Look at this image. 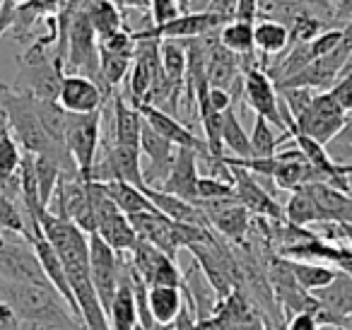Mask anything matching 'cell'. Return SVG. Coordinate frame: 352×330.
Wrapping results in <instances>:
<instances>
[{
  "mask_svg": "<svg viewBox=\"0 0 352 330\" xmlns=\"http://www.w3.org/2000/svg\"><path fill=\"white\" fill-rule=\"evenodd\" d=\"M111 113H113L111 145L138 147L140 150V135H142V126H145L140 111L118 94L111 102Z\"/></svg>",
  "mask_w": 352,
  "mask_h": 330,
  "instance_id": "obj_23",
  "label": "cell"
},
{
  "mask_svg": "<svg viewBox=\"0 0 352 330\" xmlns=\"http://www.w3.org/2000/svg\"><path fill=\"white\" fill-rule=\"evenodd\" d=\"M285 330H321V323L314 314H294L285 320Z\"/></svg>",
  "mask_w": 352,
  "mask_h": 330,
  "instance_id": "obj_41",
  "label": "cell"
},
{
  "mask_svg": "<svg viewBox=\"0 0 352 330\" xmlns=\"http://www.w3.org/2000/svg\"><path fill=\"white\" fill-rule=\"evenodd\" d=\"M258 3H261V0H239V3H236L234 20L256 25V15H258V8H261Z\"/></svg>",
  "mask_w": 352,
  "mask_h": 330,
  "instance_id": "obj_42",
  "label": "cell"
},
{
  "mask_svg": "<svg viewBox=\"0 0 352 330\" xmlns=\"http://www.w3.org/2000/svg\"><path fill=\"white\" fill-rule=\"evenodd\" d=\"M347 123V113L342 111L340 104L333 99L331 92H318L314 97L311 107L294 121V133L307 135L316 140L318 145L326 147L333 142Z\"/></svg>",
  "mask_w": 352,
  "mask_h": 330,
  "instance_id": "obj_5",
  "label": "cell"
},
{
  "mask_svg": "<svg viewBox=\"0 0 352 330\" xmlns=\"http://www.w3.org/2000/svg\"><path fill=\"white\" fill-rule=\"evenodd\" d=\"M196 330H222V328L217 325V320L212 316H208V318H198Z\"/></svg>",
  "mask_w": 352,
  "mask_h": 330,
  "instance_id": "obj_46",
  "label": "cell"
},
{
  "mask_svg": "<svg viewBox=\"0 0 352 330\" xmlns=\"http://www.w3.org/2000/svg\"><path fill=\"white\" fill-rule=\"evenodd\" d=\"M316 94H318L316 89H309V87H289V89H280V102L285 104L289 116L297 121V118L311 107Z\"/></svg>",
  "mask_w": 352,
  "mask_h": 330,
  "instance_id": "obj_35",
  "label": "cell"
},
{
  "mask_svg": "<svg viewBox=\"0 0 352 330\" xmlns=\"http://www.w3.org/2000/svg\"><path fill=\"white\" fill-rule=\"evenodd\" d=\"M20 330H87L80 323L65 320H20Z\"/></svg>",
  "mask_w": 352,
  "mask_h": 330,
  "instance_id": "obj_39",
  "label": "cell"
},
{
  "mask_svg": "<svg viewBox=\"0 0 352 330\" xmlns=\"http://www.w3.org/2000/svg\"><path fill=\"white\" fill-rule=\"evenodd\" d=\"M41 232L56 248L63 270L68 275V285L78 301L80 316L87 330H111L102 301L97 296L89 265V236L65 214H54L46 210L39 219Z\"/></svg>",
  "mask_w": 352,
  "mask_h": 330,
  "instance_id": "obj_1",
  "label": "cell"
},
{
  "mask_svg": "<svg viewBox=\"0 0 352 330\" xmlns=\"http://www.w3.org/2000/svg\"><path fill=\"white\" fill-rule=\"evenodd\" d=\"M188 3H191V0H182V10L184 12H191V10H188Z\"/></svg>",
  "mask_w": 352,
  "mask_h": 330,
  "instance_id": "obj_51",
  "label": "cell"
},
{
  "mask_svg": "<svg viewBox=\"0 0 352 330\" xmlns=\"http://www.w3.org/2000/svg\"><path fill=\"white\" fill-rule=\"evenodd\" d=\"M104 102H107V94H104V89L94 80L85 78V75L65 73L58 92V104L65 113H73V116L97 113L102 111Z\"/></svg>",
  "mask_w": 352,
  "mask_h": 330,
  "instance_id": "obj_15",
  "label": "cell"
},
{
  "mask_svg": "<svg viewBox=\"0 0 352 330\" xmlns=\"http://www.w3.org/2000/svg\"><path fill=\"white\" fill-rule=\"evenodd\" d=\"M138 111H140L142 121L147 123V126L152 128L155 133H160L164 140H169L171 145L176 147H188V150L198 152V155L206 160V157H210V152H208V145L206 140H201V138L193 135L191 128L184 126L179 118H174L171 113L162 111V109H155V107H147V104H138Z\"/></svg>",
  "mask_w": 352,
  "mask_h": 330,
  "instance_id": "obj_17",
  "label": "cell"
},
{
  "mask_svg": "<svg viewBox=\"0 0 352 330\" xmlns=\"http://www.w3.org/2000/svg\"><path fill=\"white\" fill-rule=\"evenodd\" d=\"M89 265H92V282L104 311L109 314L113 296L121 280V253H116L104 239L89 234Z\"/></svg>",
  "mask_w": 352,
  "mask_h": 330,
  "instance_id": "obj_10",
  "label": "cell"
},
{
  "mask_svg": "<svg viewBox=\"0 0 352 330\" xmlns=\"http://www.w3.org/2000/svg\"><path fill=\"white\" fill-rule=\"evenodd\" d=\"M184 304V287H171V285H155L147 287V311L150 318L157 325H174L176 316L182 314Z\"/></svg>",
  "mask_w": 352,
  "mask_h": 330,
  "instance_id": "obj_24",
  "label": "cell"
},
{
  "mask_svg": "<svg viewBox=\"0 0 352 330\" xmlns=\"http://www.w3.org/2000/svg\"><path fill=\"white\" fill-rule=\"evenodd\" d=\"M285 222L294 224V227H304L309 224H323V214L314 198L309 195L307 188H297L289 195L287 205H285Z\"/></svg>",
  "mask_w": 352,
  "mask_h": 330,
  "instance_id": "obj_31",
  "label": "cell"
},
{
  "mask_svg": "<svg viewBox=\"0 0 352 330\" xmlns=\"http://www.w3.org/2000/svg\"><path fill=\"white\" fill-rule=\"evenodd\" d=\"M230 169H232V176H234L236 200H239L251 214H258V217H263V219H273V222H285V208L258 184V179H256L251 171L241 169V166H230Z\"/></svg>",
  "mask_w": 352,
  "mask_h": 330,
  "instance_id": "obj_14",
  "label": "cell"
},
{
  "mask_svg": "<svg viewBox=\"0 0 352 330\" xmlns=\"http://www.w3.org/2000/svg\"><path fill=\"white\" fill-rule=\"evenodd\" d=\"M254 27L249 22H239V20H232L230 25H225L217 36H220V44L225 46L227 51L236 54L239 58H249L256 60V39H254Z\"/></svg>",
  "mask_w": 352,
  "mask_h": 330,
  "instance_id": "obj_27",
  "label": "cell"
},
{
  "mask_svg": "<svg viewBox=\"0 0 352 330\" xmlns=\"http://www.w3.org/2000/svg\"><path fill=\"white\" fill-rule=\"evenodd\" d=\"M65 70H70V75H85L102 87V80H99V39L85 10L70 25Z\"/></svg>",
  "mask_w": 352,
  "mask_h": 330,
  "instance_id": "obj_6",
  "label": "cell"
},
{
  "mask_svg": "<svg viewBox=\"0 0 352 330\" xmlns=\"http://www.w3.org/2000/svg\"><path fill=\"white\" fill-rule=\"evenodd\" d=\"M230 330H265V320H263V316H261V311H256L254 316H249V318L241 320V323L232 325Z\"/></svg>",
  "mask_w": 352,
  "mask_h": 330,
  "instance_id": "obj_44",
  "label": "cell"
},
{
  "mask_svg": "<svg viewBox=\"0 0 352 330\" xmlns=\"http://www.w3.org/2000/svg\"><path fill=\"white\" fill-rule=\"evenodd\" d=\"M0 299L15 311L20 320H65L82 325L54 287L0 280Z\"/></svg>",
  "mask_w": 352,
  "mask_h": 330,
  "instance_id": "obj_3",
  "label": "cell"
},
{
  "mask_svg": "<svg viewBox=\"0 0 352 330\" xmlns=\"http://www.w3.org/2000/svg\"><path fill=\"white\" fill-rule=\"evenodd\" d=\"M135 330H142V328H140V325H138ZM160 330H171V325H166V328H160Z\"/></svg>",
  "mask_w": 352,
  "mask_h": 330,
  "instance_id": "obj_54",
  "label": "cell"
},
{
  "mask_svg": "<svg viewBox=\"0 0 352 330\" xmlns=\"http://www.w3.org/2000/svg\"><path fill=\"white\" fill-rule=\"evenodd\" d=\"M236 3L239 0H210L208 3V12H215V15H222L225 20H234V12H236Z\"/></svg>",
  "mask_w": 352,
  "mask_h": 330,
  "instance_id": "obj_43",
  "label": "cell"
},
{
  "mask_svg": "<svg viewBox=\"0 0 352 330\" xmlns=\"http://www.w3.org/2000/svg\"><path fill=\"white\" fill-rule=\"evenodd\" d=\"M311 294L321 304L318 320L326 328H342V323L352 316V277L345 270H338L331 285L311 292Z\"/></svg>",
  "mask_w": 352,
  "mask_h": 330,
  "instance_id": "obj_16",
  "label": "cell"
},
{
  "mask_svg": "<svg viewBox=\"0 0 352 330\" xmlns=\"http://www.w3.org/2000/svg\"><path fill=\"white\" fill-rule=\"evenodd\" d=\"M251 150H254V160H270L278 155V147L283 140H287V135H275L273 126L265 118L256 116L254 131H251Z\"/></svg>",
  "mask_w": 352,
  "mask_h": 330,
  "instance_id": "obj_34",
  "label": "cell"
},
{
  "mask_svg": "<svg viewBox=\"0 0 352 330\" xmlns=\"http://www.w3.org/2000/svg\"><path fill=\"white\" fill-rule=\"evenodd\" d=\"M244 99L249 104V109H254L256 116L265 118L270 126L280 128L283 135L292 138L283 121V111H280V92L275 87V82L270 80V75L265 73L261 65L244 70Z\"/></svg>",
  "mask_w": 352,
  "mask_h": 330,
  "instance_id": "obj_8",
  "label": "cell"
},
{
  "mask_svg": "<svg viewBox=\"0 0 352 330\" xmlns=\"http://www.w3.org/2000/svg\"><path fill=\"white\" fill-rule=\"evenodd\" d=\"M34 169H36V186H39L41 205L49 210L51 200H54V193H56V188H58L60 179L65 176V171L58 162L51 160V157H46V155L34 157Z\"/></svg>",
  "mask_w": 352,
  "mask_h": 330,
  "instance_id": "obj_33",
  "label": "cell"
},
{
  "mask_svg": "<svg viewBox=\"0 0 352 330\" xmlns=\"http://www.w3.org/2000/svg\"><path fill=\"white\" fill-rule=\"evenodd\" d=\"M338 17H352V0H338Z\"/></svg>",
  "mask_w": 352,
  "mask_h": 330,
  "instance_id": "obj_47",
  "label": "cell"
},
{
  "mask_svg": "<svg viewBox=\"0 0 352 330\" xmlns=\"http://www.w3.org/2000/svg\"><path fill=\"white\" fill-rule=\"evenodd\" d=\"M0 111L6 113L8 128L15 135V140L25 147L30 155H46L56 160L63 166L68 179H80L78 166H75L73 157H70L68 147L58 145L54 138L46 133L44 123L39 118V109H36V99L32 94L22 92L20 87H10V85L0 82Z\"/></svg>",
  "mask_w": 352,
  "mask_h": 330,
  "instance_id": "obj_2",
  "label": "cell"
},
{
  "mask_svg": "<svg viewBox=\"0 0 352 330\" xmlns=\"http://www.w3.org/2000/svg\"><path fill=\"white\" fill-rule=\"evenodd\" d=\"M350 27H352V17H350Z\"/></svg>",
  "mask_w": 352,
  "mask_h": 330,
  "instance_id": "obj_55",
  "label": "cell"
},
{
  "mask_svg": "<svg viewBox=\"0 0 352 330\" xmlns=\"http://www.w3.org/2000/svg\"><path fill=\"white\" fill-rule=\"evenodd\" d=\"M333 142H338V145H352V116H347L345 128H342L340 135H338Z\"/></svg>",
  "mask_w": 352,
  "mask_h": 330,
  "instance_id": "obj_45",
  "label": "cell"
},
{
  "mask_svg": "<svg viewBox=\"0 0 352 330\" xmlns=\"http://www.w3.org/2000/svg\"><path fill=\"white\" fill-rule=\"evenodd\" d=\"M198 160L201 155L188 147H179L174 157V164L169 169V176L164 179V184L160 186V190L176 198L186 200V203H198V181H201V171H198Z\"/></svg>",
  "mask_w": 352,
  "mask_h": 330,
  "instance_id": "obj_18",
  "label": "cell"
},
{
  "mask_svg": "<svg viewBox=\"0 0 352 330\" xmlns=\"http://www.w3.org/2000/svg\"><path fill=\"white\" fill-rule=\"evenodd\" d=\"M256 51L263 56H278L289 49V30L280 20H261L254 27Z\"/></svg>",
  "mask_w": 352,
  "mask_h": 330,
  "instance_id": "obj_26",
  "label": "cell"
},
{
  "mask_svg": "<svg viewBox=\"0 0 352 330\" xmlns=\"http://www.w3.org/2000/svg\"><path fill=\"white\" fill-rule=\"evenodd\" d=\"M3 234H6V229L0 227V246H3V243H6V236H3Z\"/></svg>",
  "mask_w": 352,
  "mask_h": 330,
  "instance_id": "obj_52",
  "label": "cell"
},
{
  "mask_svg": "<svg viewBox=\"0 0 352 330\" xmlns=\"http://www.w3.org/2000/svg\"><path fill=\"white\" fill-rule=\"evenodd\" d=\"M85 12H87L89 22H92L94 32H97V39H104V36L113 34L118 30H126L123 12L113 3H109V0H87L85 3Z\"/></svg>",
  "mask_w": 352,
  "mask_h": 330,
  "instance_id": "obj_30",
  "label": "cell"
},
{
  "mask_svg": "<svg viewBox=\"0 0 352 330\" xmlns=\"http://www.w3.org/2000/svg\"><path fill=\"white\" fill-rule=\"evenodd\" d=\"M182 15V0H150V17L155 27L169 25Z\"/></svg>",
  "mask_w": 352,
  "mask_h": 330,
  "instance_id": "obj_37",
  "label": "cell"
},
{
  "mask_svg": "<svg viewBox=\"0 0 352 330\" xmlns=\"http://www.w3.org/2000/svg\"><path fill=\"white\" fill-rule=\"evenodd\" d=\"M142 190H145V195L150 198V203L157 208V212H162L164 217L174 219V222H179V224H193V227L210 229V222H208L206 212H203L198 205L186 203V200L164 193V190H160V188H150V186H145Z\"/></svg>",
  "mask_w": 352,
  "mask_h": 330,
  "instance_id": "obj_22",
  "label": "cell"
},
{
  "mask_svg": "<svg viewBox=\"0 0 352 330\" xmlns=\"http://www.w3.org/2000/svg\"><path fill=\"white\" fill-rule=\"evenodd\" d=\"M225 198H236L234 184H230L225 179H217V176H201V181H198V203L225 200Z\"/></svg>",
  "mask_w": 352,
  "mask_h": 330,
  "instance_id": "obj_36",
  "label": "cell"
},
{
  "mask_svg": "<svg viewBox=\"0 0 352 330\" xmlns=\"http://www.w3.org/2000/svg\"><path fill=\"white\" fill-rule=\"evenodd\" d=\"M287 261V258H285ZM289 270H292L294 280L297 285L302 287L304 292H316V289H323L328 287L338 275V267H331V265H323V263H304V261H287Z\"/></svg>",
  "mask_w": 352,
  "mask_h": 330,
  "instance_id": "obj_28",
  "label": "cell"
},
{
  "mask_svg": "<svg viewBox=\"0 0 352 330\" xmlns=\"http://www.w3.org/2000/svg\"><path fill=\"white\" fill-rule=\"evenodd\" d=\"M206 102L210 104V109L217 113H225V111H230V109H234V97H232L230 92H225V89L210 87L206 94Z\"/></svg>",
  "mask_w": 352,
  "mask_h": 330,
  "instance_id": "obj_40",
  "label": "cell"
},
{
  "mask_svg": "<svg viewBox=\"0 0 352 330\" xmlns=\"http://www.w3.org/2000/svg\"><path fill=\"white\" fill-rule=\"evenodd\" d=\"M323 214V224H352V195L328 184L304 186Z\"/></svg>",
  "mask_w": 352,
  "mask_h": 330,
  "instance_id": "obj_21",
  "label": "cell"
},
{
  "mask_svg": "<svg viewBox=\"0 0 352 330\" xmlns=\"http://www.w3.org/2000/svg\"><path fill=\"white\" fill-rule=\"evenodd\" d=\"M265 330H278L275 325H270V323H265Z\"/></svg>",
  "mask_w": 352,
  "mask_h": 330,
  "instance_id": "obj_53",
  "label": "cell"
},
{
  "mask_svg": "<svg viewBox=\"0 0 352 330\" xmlns=\"http://www.w3.org/2000/svg\"><path fill=\"white\" fill-rule=\"evenodd\" d=\"M12 3H15L17 8H25V6H30L32 0H12Z\"/></svg>",
  "mask_w": 352,
  "mask_h": 330,
  "instance_id": "obj_50",
  "label": "cell"
},
{
  "mask_svg": "<svg viewBox=\"0 0 352 330\" xmlns=\"http://www.w3.org/2000/svg\"><path fill=\"white\" fill-rule=\"evenodd\" d=\"M160 60L166 80L182 94L186 87V49L179 41H160Z\"/></svg>",
  "mask_w": 352,
  "mask_h": 330,
  "instance_id": "obj_32",
  "label": "cell"
},
{
  "mask_svg": "<svg viewBox=\"0 0 352 330\" xmlns=\"http://www.w3.org/2000/svg\"><path fill=\"white\" fill-rule=\"evenodd\" d=\"M225 25H230V20H225L222 15L215 12H184L182 17H176L174 22L162 27H145L140 32H133V39L135 41H191L208 36L212 32H220Z\"/></svg>",
  "mask_w": 352,
  "mask_h": 330,
  "instance_id": "obj_7",
  "label": "cell"
},
{
  "mask_svg": "<svg viewBox=\"0 0 352 330\" xmlns=\"http://www.w3.org/2000/svg\"><path fill=\"white\" fill-rule=\"evenodd\" d=\"M107 318L111 330H135L138 323H140L133 280L131 272H128V253H121V280H118L116 296H113V304L109 309Z\"/></svg>",
  "mask_w": 352,
  "mask_h": 330,
  "instance_id": "obj_20",
  "label": "cell"
},
{
  "mask_svg": "<svg viewBox=\"0 0 352 330\" xmlns=\"http://www.w3.org/2000/svg\"><path fill=\"white\" fill-rule=\"evenodd\" d=\"M328 92L333 94V99H336L338 104L342 107V111L345 113H352V73L345 75V78H340L336 85H333Z\"/></svg>",
  "mask_w": 352,
  "mask_h": 330,
  "instance_id": "obj_38",
  "label": "cell"
},
{
  "mask_svg": "<svg viewBox=\"0 0 352 330\" xmlns=\"http://www.w3.org/2000/svg\"><path fill=\"white\" fill-rule=\"evenodd\" d=\"M338 270H345V272H347V275H350V277H352V258H350V261H345V263H342V265H340V267H338Z\"/></svg>",
  "mask_w": 352,
  "mask_h": 330,
  "instance_id": "obj_49",
  "label": "cell"
},
{
  "mask_svg": "<svg viewBox=\"0 0 352 330\" xmlns=\"http://www.w3.org/2000/svg\"><path fill=\"white\" fill-rule=\"evenodd\" d=\"M109 198L116 203V208L121 210L126 217H133V214L140 212H155V205L150 203V198L145 195V190L138 188V186H131L126 181H111V184H104Z\"/></svg>",
  "mask_w": 352,
  "mask_h": 330,
  "instance_id": "obj_25",
  "label": "cell"
},
{
  "mask_svg": "<svg viewBox=\"0 0 352 330\" xmlns=\"http://www.w3.org/2000/svg\"><path fill=\"white\" fill-rule=\"evenodd\" d=\"M222 142H225V157L227 152L236 157V160H254V150H251V138L244 131L239 116L234 109L222 113Z\"/></svg>",
  "mask_w": 352,
  "mask_h": 330,
  "instance_id": "obj_29",
  "label": "cell"
},
{
  "mask_svg": "<svg viewBox=\"0 0 352 330\" xmlns=\"http://www.w3.org/2000/svg\"><path fill=\"white\" fill-rule=\"evenodd\" d=\"M336 229H338V234L345 239L347 246H350V251H352V224H336Z\"/></svg>",
  "mask_w": 352,
  "mask_h": 330,
  "instance_id": "obj_48",
  "label": "cell"
},
{
  "mask_svg": "<svg viewBox=\"0 0 352 330\" xmlns=\"http://www.w3.org/2000/svg\"><path fill=\"white\" fill-rule=\"evenodd\" d=\"M99 138H102V111L85 113V116L70 113L68 128H65V147H68L82 181L92 179L94 162L99 155Z\"/></svg>",
  "mask_w": 352,
  "mask_h": 330,
  "instance_id": "obj_4",
  "label": "cell"
},
{
  "mask_svg": "<svg viewBox=\"0 0 352 330\" xmlns=\"http://www.w3.org/2000/svg\"><path fill=\"white\" fill-rule=\"evenodd\" d=\"M196 205L206 212L210 227H215V232H220L227 241H234V243L244 241V236L249 234L251 227V212L239 200L236 198L206 200V203H196Z\"/></svg>",
  "mask_w": 352,
  "mask_h": 330,
  "instance_id": "obj_13",
  "label": "cell"
},
{
  "mask_svg": "<svg viewBox=\"0 0 352 330\" xmlns=\"http://www.w3.org/2000/svg\"><path fill=\"white\" fill-rule=\"evenodd\" d=\"M208 41V85L212 89H225L232 97L244 94V65L241 58L220 44L217 32L206 36Z\"/></svg>",
  "mask_w": 352,
  "mask_h": 330,
  "instance_id": "obj_9",
  "label": "cell"
},
{
  "mask_svg": "<svg viewBox=\"0 0 352 330\" xmlns=\"http://www.w3.org/2000/svg\"><path fill=\"white\" fill-rule=\"evenodd\" d=\"M162 75V60H160V41H138L133 68L126 78L128 97L131 104H145L152 92V85Z\"/></svg>",
  "mask_w": 352,
  "mask_h": 330,
  "instance_id": "obj_12",
  "label": "cell"
},
{
  "mask_svg": "<svg viewBox=\"0 0 352 330\" xmlns=\"http://www.w3.org/2000/svg\"><path fill=\"white\" fill-rule=\"evenodd\" d=\"M179 147L171 145L169 140L155 133L150 126H142V135H140V152L147 157L150 162V169H142V176H145V186L150 188H160L164 184V179L169 176V169L174 164V157Z\"/></svg>",
  "mask_w": 352,
  "mask_h": 330,
  "instance_id": "obj_19",
  "label": "cell"
},
{
  "mask_svg": "<svg viewBox=\"0 0 352 330\" xmlns=\"http://www.w3.org/2000/svg\"><path fill=\"white\" fill-rule=\"evenodd\" d=\"M131 263L135 267V272L142 277L147 287L155 285H171L182 287L184 285V272L179 270L176 261H171L166 253H162L160 248H155L152 243L138 239V243L133 246V251L128 253Z\"/></svg>",
  "mask_w": 352,
  "mask_h": 330,
  "instance_id": "obj_11",
  "label": "cell"
}]
</instances>
